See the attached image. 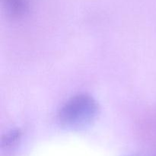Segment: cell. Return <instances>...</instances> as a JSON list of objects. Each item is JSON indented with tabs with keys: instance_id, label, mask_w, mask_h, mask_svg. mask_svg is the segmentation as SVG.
I'll return each mask as SVG.
<instances>
[{
	"instance_id": "cell-1",
	"label": "cell",
	"mask_w": 156,
	"mask_h": 156,
	"mask_svg": "<svg viewBox=\"0 0 156 156\" xmlns=\"http://www.w3.org/2000/svg\"><path fill=\"white\" fill-rule=\"evenodd\" d=\"M98 106L91 96L80 94L69 99L60 108L58 118L61 124L79 128L91 123L98 114Z\"/></svg>"
},
{
	"instance_id": "cell-2",
	"label": "cell",
	"mask_w": 156,
	"mask_h": 156,
	"mask_svg": "<svg viewBox=\"0 0 156 156\" xmlns=\"http://www.w3.org/2000/svg\"><path fill=\"white\" fill-rule=\"evenodd\" d=\"M2 2L7 16L12 19L23 18L30 9V0H2Z\"/></svg>"
},
{
	"instance_id": "cell-3",
	"label": "cell",
	"mask_w": 156,
	"mask_h": 156,
	"mask_svg": "<svg viewBox=\"0 0 156 156\" xmlns=\"http://www.w3.org/2000/svg\"><path fill=\"white\" fill-rule=\"evenodd\" d=\"M20 132L18 130H12L9 133L5 136L4 138L2 139V144L5 146H9L12 144H13L15 141H17L19 138Z\"/></svg>"
}]
</instances>
